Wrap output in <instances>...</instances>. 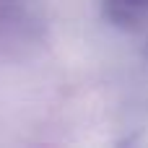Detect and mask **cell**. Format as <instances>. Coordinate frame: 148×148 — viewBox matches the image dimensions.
<instances>
[{"label":"cell","instance_id":"1","mask_svg":"<svg viewBox=\"0 0 148 148\" xmlns=\"http://www.w3.org/2000/svg\"><path fill=\"white\" fill-rule=\"evenodd\" d=\"M122 3H148V0H122Z\"/></svg>","mask_w":148,"mask_h":148}]
</instances>
